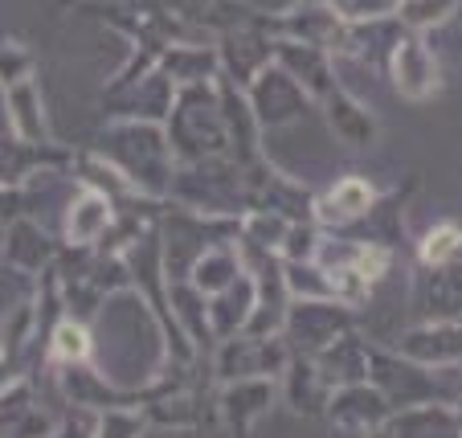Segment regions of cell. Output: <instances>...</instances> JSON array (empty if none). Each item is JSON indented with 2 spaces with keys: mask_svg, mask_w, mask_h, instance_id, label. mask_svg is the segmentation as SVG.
Returning <instances> with one entry per match:
<instances>
[{
  "mask_svg": "<svg viewBox=\"0 0 462 438\" xmlns=\"http://www.w3.org/2000/svg\"><path fill=\"white\" fill-rule=\"evenodd\" d=\"M87 349H90V340L79 324H61L58 328V344H53L58 357H87Z\"/></svg>",
  "mask_w": 462,
  "mask_h": 438,
  "instance_id": "1",
  "label": "cell"
}]
</instances>
